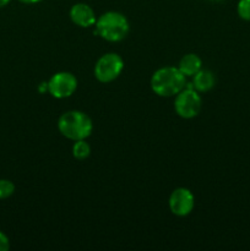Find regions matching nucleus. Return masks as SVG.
Returning a JSON list of instances; mask_svg holds the SVG:
<instances>
[{
  "label": "nucleus",
  "instance_id": "obj_1",
  "mask_svg": "<svg viewBox=\"0 0 250 251\" xmlns=\"http://www.w3.org/2000/svg\"><path fill=\"white\" fill-rule=\"evenodd\" d=\"M186 86V76L174 66H164L154 71L151 88L159 97H173Z\"/></svg>",
  "mask_w": 250,
  "mask_h": 251
},
{
  "label": "nucleus",
  "instance_id": "obj_2",
  "mask_svg": "<svg viewBox=\"0 0 250 251\" xmlns=\"http://www.w3.org/2000/svg\"><path fill=\"white\" fill-rule=\"evenodd\" d=\"M58 130L64 137L73 141L86 140L93 130L91 118L81 110H69L58 119Z\"/></svg>",
  "mask_w": 250,
  "mask_h": 251
},
{
  "label": "nucleus",
  "instance_id": "obj_3",
  "mask_svg": "<svg viewBox=\"0 0 250 251\" xmlns=\"http://www.w3.org/2000/svg\"><path fill=\"white\" fill-rule=\"evenodd\" d=\"M129 21L118 11H107L96 21V31L100 38L108 42H120L129 33Z\"/></svg>",
  "mask_w": 250,
  "mask_h": 251
},
{
  "label": "nucleus",
  "instance_id": "obj_4",
  "mask_svg": "<svg viewBox=\"0 0 250 251\" xmlns=\"http://www.w3.org/2000/svg\"><path fill=\"white\" fill-rule=\"evenodd\" d=\"M202 100L200 93L194 90L191 83H186L185 88L175 95L174 100V109L180 118L184 119H193L200 113Z\"/></svg>",
  "mask_w": 250,
  "mask_h": 251
},
{
  "label": "nucleus",
  "instance_id": "obj_5",
  "mask_svg": "<svg viewBox=\"0 0 250 251\" xmlns=\"http://www.w3.org/2000/svg\"><path fill=\"white\" fill-rule=\"evenodd\" d=\"M124 69V61L117 53H107L100 56L95 65V76L100 82L108 83L119 77Z\"/></svg>",
  "mask_w": 250,
  "mask_h": 251
},
{
  "label": "nucleus",
  "instance_id": "obj_6",
  "mask_svg": "<svg viewBox=\"0 0 250 251\" xmlns=\"http://www.w3.org/2000/svg\"><path fill=\"white\" fill-rule=\"evenodd\" d=\"M77 88V78L68 71L54 74L48 81V92L56 100H64L75 93Z\"/></svg>",
  "mask_w": 250,
  "mask_h": 251
},
{
  "label": "nucleus",
  "instance_id": "obj_7",
  "mask_svg": "<svg viewBox=\"0 0 250 251\" xmlns=\"http://www.w3.org/2000/svg\"><path fill=\"white\" fill-rule=\"evenodd\" d=\"M169 210L178 217H185L190 215L195 205V198L193 193L186 188H178L173 190L169 196Z\"/></svg>",
  "mask_w": 250,
  "mask_h": 251
},
{
  "label": "nucleus",
  "instance_id": "obj_8",
  "mask_svg": "<svg viewBox=\"0 0 250 251\" xmlns=\"http://www.w3.org/2000/svg\"><path fill=\"white\" fill-rule=\"evenodd\" d=\"M70 19L76 26H80L82 28L93 26L97 21L93 9L85 2H77V4L71 6Z\"/></svg>",
  "mask_w": 250,
  "mask_h": 251
},
{
  "label": "nucleus",
  "instance_id": "obj_9",
  "mask_svg": "<svg viewBox=\"0 0 250 251\" xmlns=\"http://www.w3.org/2000/svg\"><path fill=\"white\" fill-rule=\"evenodd\" d=\"M193 77L194 80L191 85H193L194 90L198 91L199 93L208 92L210 90H212L216 83L215 75H213L212 71L207 70V69H201Z\"/></svg>",
  "mask_w": 250,
  "mask_h": 251
},
{
  "label": "nucleus",
  "instance_id": "obj_10",
  "mask_svg": "<svg viewBox=\"0 0 250 251\" xmlns=\"http://www.w3.org/2000/svg\"><path fill=\"white\" fill-rule=\"evenodd\" d=\"M178 69L186 77L188 76L189 77H193L198 71H200L202 69V60L200 59V56L194 53L186 54L179 61Z\"/></svg>",
  "mask_w": 250,
  "mask_h": 251
},
{
  "label": "nucleus",
  "instance_id": "obj_11",
  "mask_svg": "<svg viewBox=\"0 0 250 251\" xmlns=\"http://www.w3.org/2000/svg\"><path fill=\"white\" fill-rule=\"evenodd\" d=\"M91 154V147L90 145L86 142V140H77L75 141L73 146V156L78 161H83V159L88 158Z\"/></svg>",
  "mask_w": 250,
  "mask_h": 251
},
{
  "label": "nucleus",
  "instance_id": "obj_12",
  "mask_svg": "<svg viewBox=\"0 0 250 251\" xmlns=\"http://www.w3.org/2000/svg\"><path fill=\"white\" fill-rule=\"evenodd\" d=\"M15 193V184L7 179H0V200L10 198Z\"/></svg>",
  "mask_w": 250,
  "mask_h": 251
},
{
  "label": "nucleus",
  "instance_id": "obj_13",
  "mask_svg": "<svg viewBox=\"0 0 250 251\" xmlns=\"http://www.w3.org/2000/svg\"><path fill=\"white\" fill-rule=\"evenodd\" d=\"M237 11L240 19L250 21V0H239Z\"/></svg>",
  "mask_w": 250,
  "mask_h": 251
},
{
  "label": "nucleus",
  "instance_id": "obj_14",
  "mask_svg": "<svg viewBox=\"0 0 250 251\" xmlns=\"http://www.w3.org/2000/svg\"><path fill=\"white\" fill-rule=\"evenodd\" d=\"M10 249V240L5 233L0 230V251H7Z\"/></svg>",
  "mask_w": 250,
  "mask_h": 251
},
{
  "label": "nucleus",
  "instance_id": "obj_15",
  "mask_svg": "<svg viewBox=\"0 0 250 251\" xmlns=\"http://www.w3.org/2000/svg\"><path fill=\"white\" fill-rule=\"evenodd\" d=\"M19 1L24 2V4H37V2L42 1V0H19Z\"/></svg>",
  "mask_w": 250,
  "mask_h": 251
},
{
  "label": "nucleus",
  "instance_id": "obj_16",
  "mask_svg": "<svg viewBox=\"0 0 250 251\" xmlns=\"http://www.w3.org/2000/svg\"><path fill=\"white\" fill-rule=\"evenodd\" d=\"M10 1H11V0H0V7H4V6H6V5L9 4Z\"/></svg>",
  "mask_w": 250,
  "mask_h": 251
},
{
  "label": "nucleus",
  "instance_id": "obj_17",
  "mask_svg": "<svg viewBox=\"0 0 250 251\" xmlns=\"http://www.w3.org/2000/svg\"><path fill=\"white\" fill-rule=\"evenodd\" d=\"M211 1H222V0H211Z\"/></svg>",
  "mask_w": 250,
  "mask_h": 251
}]
</instances>
